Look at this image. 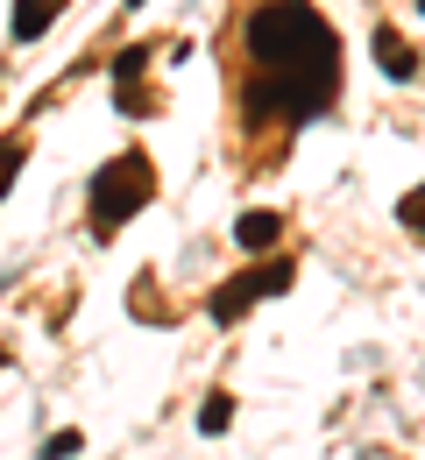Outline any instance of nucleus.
<instances>
[{
    "label": "nucleus",
    "mask_w": 425,
    "mask_h": 460,
    "mask_svg": "<svg viewBox=\"0 0 425 460\" xmlns=\"http://www.w3.org/2000/svg\"><path fill=\"white\" fill-rule=\"evenodd\" d=\"M291 277H298V262H291V255H270V262L242 270V277H235L227 290H213V305H206V312L227 326V319H242L255 297H284V290H291Z\"/></svg>",
    "instance_id": "7ed1b4c3"
},
{
    "label": "nucleus",
    "mask_w": 425,
    "mask_h": 460,
    "mask_svg": "<svg viewBox=\"0 0 425 460\" xmlns=\"http://www.w3.org/2000/svg\"><path fill=\"white\" fill-rule=\"evenodd\" d=\"M341 100V36L312 0H255L242 14V114L319 120Z\"/></svg>",
    "instance_id": "f257e3e1"
},
{
    "label": "nucleus",
    "mask_w": 425,
    "mask_h": 460,
    "mask_svg": "<svg viewBox=\"0 0 425 460\" xmlns=\"http://www.w3.org/2000/svg\"><path fill=\"white\" fill-rule=\"evenodd\" d=\"M128 7H149V0H128Z\"/></svg>",
    "instance_id": "9b49d317"
},
{
    "label": "nucleus",
    "mask_w": 425,
    "mask_h": 460,
    "mask_svg": "<svg viewBox=\"0 0 425 460\" xmlns=\"http://www.w3.org/2000/svg\"><path fill=\"white\" fill-rule=\"evenodd\" d=\"M78 454V432H50V439H43V460H71Z\"/></svg>",
    "instance_id": "9d476101"
},
{
    "label": "nucleus",
    "mask_w": 425,
    "mask_h": 460,
    "mask_svg": "<svg viewBox=\"0 0 425 460\" xmlns=\"http://www.w3.org/2000/svg\"><path fill=\"white\" fill-rule=\"evenodd\" d=\"M235 241H242L248 255L277 248V241H284V213H242V220H235Z\"/></svg>",
    "instance_id": "20e7f679"
},
{
    "label": "nucleus",
    "mask_w": 425,
    "mask_h": 460,
    "mask_svg": "<svg viewBox=\"0 0 425 460\" xmlns=\"http://www.w3.org/2000/svg\"><path fill=\"white\" fill-rule=\"evenodd\" d=\"M22 156H29V149H22V142H0V191H7V184H14V171H22Z\"/></svg>",
    "instance_id": "1a4fd4ad"
},
{
    "label": "nucleus",
    "mask_w": 425,
    "mask_h": 460,
    "mask_svg": "<svg viewBox=\"0 0 425 460\" xmlns=\"http://www.w3.org/2000/svg\"><path fill=\"white\" fill-rule=\"evenodd\" d=\"M227 425H235V397H227V390H213L206 411H199V432H227Z\"/></svg>",
    "instance_id": "0eeeda50"
},
{
    "label": "nucleus",
    "mask_w": 425,
    "mask_h": 460,
    "mask_svg": "<svg viewBox=\"0 0 425 460\" xmlns=\"http://www.w3.org/2000/svg\"><path fill=\"white\" fill-rule=\"evenodd\" d=\"M397 220H404V227H412V234L425 241V184H419V191H404V206H397Z\"/></svg>",
    "instance_id": "6e6552de"
},
{
    "label": "nucleus",
    "mask_w": 425,
    "mask_h": 460,
    "mask_svg": "<svg viewBox=\"0 0 425 460\" xmlns=\"http://www.w3.org/2000/svg\"><path fill=\"white\" fill-rule=\"evenodd\" d=\"M58 14H64V0H22V7H14V43H36Z\"/></svg>",
    "instance_id": "423d86ee"
},
{
    "label": "nucleus",
    "mask_w": 425,
    "mask_h": 460,
    "mask_svg": "<svg viewBox=\"0 0 425 460\" xmlns=\"http://www.w3.org/2000/svg\"><path fill=\"white\" fill-rule=\"evenodd\" d=\"M149 199H156V171H149L142 149H128V156H114V164H100V171H93V191H85V206H93V234L107 241V234L128 227Z\"/></svg>",
    "instance_id": "f03ea898"
},
{
    "label": "nucleus",
    "mask_w": 425,
    "mask_h": 460,
    "mask_svg": "<svg viewBox=\"0 0 425 460\" xmlns=\"http://www.w3.org/2000/svg\"><path fill=\"white\" fill-rule=\"evenodd\" d=\"M376 64H383L390 78H419V50H412L397 29H376Z\"/></svg>",
    "instance_id": "39448f33"
}]
</instances>
